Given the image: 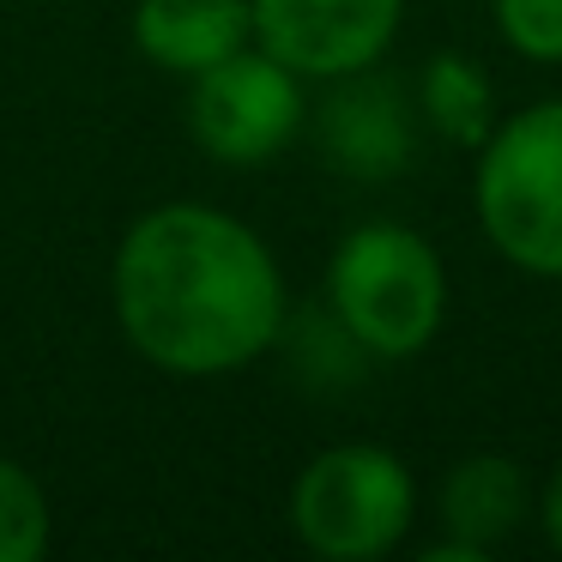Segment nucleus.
<instances>
[{
	"instance_id": "1",
	"label": "nucleus",
	"mask_w": 562,
	"mask_h": 562,
	"mask_svg": "<svg viewBox=\"0 0 562 562\" xmlns=\"http://www.w3.org/2000/svg\"><path fill=\"white\" fill-rule=\"evenodd\" d=\"M115 315L164 375H236L284 333V272L236 212L170 200L115 248Z\"/></svg>"
},
{
	"instance_id": "2",
	"label": "nucleus",
	"mask_w": 562,
	"mask_h": 562,
	"mask_svg": "<svg viewBox=\"0 0 562 562\" xmlns=\"http://www.w3.org/2000/svg\"><path fill=\"white\" fill-rule=\"evenodd\" d=\"M327 303L339 333L381 363L429 351L448 321V267L412 224H357L327 260Z\"/></svg>"
},
{
	"instance_id": "3",
	"label": "nucleus",
	"mask_w": 562,
	"mask_h": 562,
	"mask_svg": "<svg viewBox=\"0 0 562 562\" xmlns=\"http://www.w3.org/2000/svg\"><path fill=\"white\" fill-rule=\"evenodd\" d=\"M472 206L484 243L526 279H562V98L502 115L477 146Z\"/></svg>"
},
{
	"instance_id": "4",
	"label": "nucleus",
	"mask_w": 562,
	"mask_h": 562,
	"mask_svg": "<svg viewBox=\"0 0 562 562\" xmlns=\"http://www.w3.org/2000/svg\"><path fill=\"white\" fill-rule=\"evenodd\" d=\"M417 520V477L381 441L321 448L291 484V532L327 562H375Z\"/></svg>"
},
{
	"instance_id": "5",
	"label": "nucleus",
	"mask_w": 562,
	"mask_h": 562,
	"mask_svg": "<svg viewBox=\"0 0 562 562\" xmlns=\"http://www.w3.org/2000/svg\"><path fill=\"white\" fill-rule=\"evenodd\" d=\"M303 79L284 61H272L260 43L224 55L218 67L194 74V91H188V134L206 158L218 164H267L303 134Z\"/></svg>"
},
{
	"instance_id": "6",
	"label": "nucleus",
	"mask_w": 562,
	"mask_h": 562,
	"mask_svg": "<svg viewBox=\"0 0 562 562\" xmlns=\"http://www.w3.org/2000/svg\"><path fill=\"white\" fill-rule=\"evenodd\" d=\"M255 43L296 79H351L375 74L393 49L405 0H248Z\"/></svg>"
},
{
	"instance_id": "7",
	"label": "nucleus",
	"mask_w": 562,
	"mask_h": 562,
	"mask_svg": "<svg viewBox=\"0 0 562 562\" xmlns=\"http://www.w3.org/2000/svg\"><path fill=\"white\" fill-rule=\"evenodd\" d=\"M248 43H255L248 0H139L134 7V49L164 74L194 79Z\"/></svg>"
},
{
	"instance_id": "8",
	"label": "nucleus",
	"mask_w": 562,
	"mask_h": 562,
	"mask_svg": "<svg viewBox=\"0 0 562 562\" xmlns=\"http://www.w3.org/2000/svg\"><path fill=\"white\" fill-rule=\"evenodd\" d=\"M532 484L508 453H465L448 477H441V526L453 544H465L472 557H496V544H508L526 520H532Z\"/></svg>"
},
{
	"instance_id": "9",
	"label": "nucleus",
	"mask_w": 562,
	"mask_h": 562,
	"mask_svg": "<svg viewBox=\"0 0 562 562\" xmlns=\"http://www.w3.org/2000/svg\"><path fill=\"white\" fill-rule=\"evenodd\" d=\"M417 115H424V127L436 139H448L460 151H477L490 139V127L502 122L496 79L484 74V61H472L460 49L429 55L424 74H417Z\"/></svg>"
},
{
	"instance_id": "10",
	"label": "nucleus",
	"mask_w": 562,
	"mask_h": 562,
	"mask_svg": "<svg viewBox=\"0 0 562 562\" xmlns=\"http://www.w3.org/2000/svg\"><path fill=\"white\" fill-rule=\"evenodd\" d=\"M339 86H351L339 103H333V151H339L351 170L363 176H387L405 164V151H412V115H405L400 91L393 86H363V74L339 79Z\"/></svg>"
},
{
	"instance_id": "11",
	"label": "nucleus",
	"mask_w": 562,
	"mask_h": 562,
	"mask_svg": "<svg viewBox=\"0 0 562 562\" xmlns=\"http://www.w3.org/2000/svg\"><path fill=\"white\" fill-rule=\"evenodd\" d=\"M49 544V502L19 460L0 453V562H37Z\"/></svg>"
},
{
	"instance_id": "12",
	"label": "nucleus",
	"mask_w": 562,
	"mask_h": 562,
	"mask_svg": "<svg viewBox=\"0 0 562 562\" xmlns=\"http://www.w3.org/2000/svg\"><path fill=\"white\" fill-rule=\"evenodd\" d=\"M496 37L532 67H562V0H490Z\"/></svg>"
},
{
	"instance_id": "13",
	"label": "nucleus",
	"mask_w": 562,
	"mask_h": 562,
	"mask_svg": "<svg viewBox=\"0 0 562 562\" xmlns=\"http://www.w3.org/2000/svg\"><path fill=\"white\" fill-rule=\"evenodd\" d=\"M532 520H538V532H544V544L562 557V465L544 477V490H538V502H532Z\"/></svg>"
}]
</instances>
